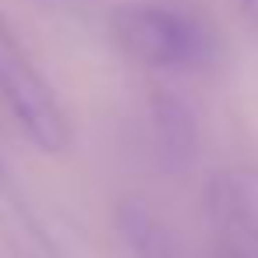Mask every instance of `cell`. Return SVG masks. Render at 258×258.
<instances>
[{
	"label": "cell",
	"instance_id": "6da1fadb",
	"mask_svg": "<svg viewBox=\"0 0 258 258\" xmlns=\"http://www.w3.org/2000/svg\"><path fill=\"white\" fill-rule=\"evenodd\" d=\"M110 36L124 57L152 71H205L219 53L209 18L177 0L113 8Z\"/></svg>",
	"mask_w": 258,
	"mask_h": 258
},
{
	"label": "cell",
	"instance_id": "7a4b0ae2",
	"mask_svg": "<svg viewBox=\"0 0 258 258\" xmlns=\"http://www.w3.org/2000/svg\"><path fill=\"white\" fill-rule=\"evenodd\" d=\"M0 99H4L8 113L22 127V135L39 149V152H64L71 142V124L68 113L46 82V75L36 68L29 57L25 43L11 29V22L0 11Z\"/></svg>",
	"mask_w": 258,
	"mask_h": 258
},
{
	"label": "cell",
	"instance_id": "3957f363",
	"mask_svg": "<svg viewBox=\"0 0 258 258\" xmlns=\"http://www.w3.org/2000/svg\"><path fill=\"white\" fill-rule=\"evenodd\" d=\"M209 258H258V173L247 166H223L202 191Z\"/></svg>",
	"mask_w": 258,
	"mask_h": 258
},
{
	"label": "cell",
	"instance_id": "277c9868",
	"mask_svg": "<svg viewBox=\"0 0 258 258\" xmlns=\"http://www.w3.org/2000/svg\"><path fill=\"white\" fill-rule=\"evenodd\" d=\"M149 135L156 159L166 173H187L198 163V149H202L198 117L187 106V99H180L177 92L170 89L149 92Z\"/></svg>",
	"mask_w": 258,
	"mask_h": 258
},
{
	"label": "cell",
	"instance_id": "5b68a950",
	"mask_svg": "<svg viewBox=\"0 0 258 258\" xmlns=\"http://www.w3.org/2000/svg\"><path fill=\"white\" fill-rule=\"evenodd\" d=\"M0 240L15 258H60L53 233L8 170L4 156H0Z\"/></svg>",
	"mask_w": 258,
	"mask_h": 258
},
{
	"label": "cell",
	"instance_id": "8992f818",
	"mask_svg": "<svg viewBox=\"0 0 258 258\" xmlns=\"http://www.w3.org/2000/svg\"><path fill=\"white\" fill-rule=\"evenodd\" d=\"M113 223L135 258H202L156 209H149L138 198H120L113 209Z\"/></svg>",
	"mask_w": 258,
	"mask_h": 258
},
{
	"label": "cell",
	"instance_id": "52a82bcc",
	"mask_svg": "<svg viewBox=\"0 0 258 258\" xmlns=\"http://www.w3.org/2000/svg\"><path fill=\"white\" fill-rule=\"evenodd\" d=\"M237 4H240V11H244V18L258 29V0H237Z\"/></svg>",
	"mask_w": 258,
	"mask_h": 258
},
{
	"label": "cell",
	"instance_id": "ba28073f",
	"mask_svg": "<svg viewBox=\"0 0 258 258\" xmlns=\"http://www.w3.org/2000/svg\"><path fill=\"white\" fill-rule=\"evenodd\" d=\"M39 4H57V0H39Z\"/></svg>",
	"mask_w": 258,
	"mask_h": 258
},
{
	"label": "cell",
	"instance_id": "9c48e42d",
	"mask_svg": "<svg viewBox=\"0 0 258 258\" xmlns=\"http://www.w3.org/2000/svg\"><path fill=\"white\" fill-rule=\"evenodd\" d=\"M0 156H4V152H0Z\"/></svg>",
	"mask_w": 258,
	"mask_h": 258
}]
</instances>
